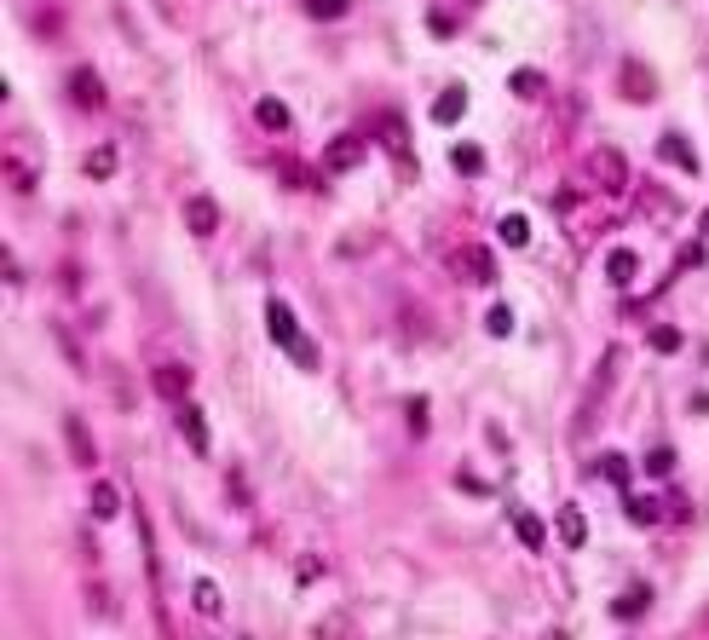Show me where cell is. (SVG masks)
Wrapping results in <instances>:
<instances>
[{
    "label": "cell",
    "mask_w": 709,
    "mask_h": 640,
    "mask_svg": "<svg viewBox=\"0 0 709 640\" xmlns=\"http://www.w3.org/2000/svg\"><path fill=\"white\" fill-rule=\"evenodd\" d=\"M116 508H121L116 485H93V513H99V520H116Z\"/></svg>",
    "instance_id": "7c38bea8"
},
{
    "label": "cell",
    "mask_w": 709,
    "mask_h": 640,
    "mask_svg": "<svg viewBox=\"0 0 709 640\" xmlns=\"http://www.w3.org/2000/svg\"><path fill=\"white\" fill-rule=\"evenodd\" d=\"M502 242H508V249H525V242H531V226H525V214H508V219H502Z\"/></svg>",
    "instance_id": "4fadbf2b"
},
{
    "label": "cell",
    "mask_w": 709,
    "mask_h": 640,
    "mask_svg": "<svg viewBox=\"0 0 709 640\" xmlns=\"http://www.w3.org/2000/svg\"><path fill=\"white\" fill-rule=\"evenodd\" d=\"M646 600H652V595H646V588H634V595H623V600H617V618H634V611H646Z\"/></svg>",
    "instance_id": "603a6c76"
},
{
    "label": "cell",
    "mask_w": 709,
    "mask_h": 640,
    "mask_svg": "<svg viewBox=\"0 0 709 640\" xmlns=\"http://www.w3.org/2000/svg\"><path fill=\"white\" fill-rule=\"evenodd\" d=\"M634 266H640V260H634V254H629V249H611V260H606V272H611V283H634Z\"/></svg>",
    "instance_id": "9c48e42d"
},
{
    "label": "cell",
    "mask_w": 709,
    "mask_h": 640,
    "mask_svg": "<svg viewBox=\"0 0 709 640\" xmlns=\"http://www.w3.org/2000/svg\"><path fill=\"white\" fill-rule=\"evenodd\" d=\"M461 110H468V98H461V87H456V93H444V98L433 104V121H456Z\"/></svg>",
    "instance_id": "9a60e30c"
},
{
    "label": "cell",
    "mask_w": 709,
    "mask_h": 640,
    "mask_svg": "<svg viewBox=\"0 0 709 640\" xmlns=\"http://www.w3.org/2000/svg\"><path fill=\"white\" fill-rule=\"evenodd\" d=\"M559 537H566V543H583V537H589V525H583L577 508H559Z\"/></svg>",
    "instance_id": "5bb4252c"
},
{
    "label": "cell",
    "mask_w": 709,
    "mask_h": 640,
    "mask_svg": "<svg viewBox=\"0 0 709 640\" xmlns=\"http://www.w3.org/2000/svg\"><path fill=\"white\" fill-rule=\"evenodd\" d=\"M185 387H191V369H174V364L156 369V392H162V398H179Z\"/></svg>",
    "instance_id": "ba28073f"
},
{
    "label": "cell",
    "mask_w": 709,
    "mask_h": 640,
    "mask_svg": "<svg viewBox=\"0 0 709 640\" xmlns=\"http://www.w3.org/2000/svg\"><path fill=\"white\" fill-rule=\"evenodd\" d=\"M64 433H69V450H76V462L87 467V462H93V439L81 433V422H76V415H69V422H64Z\"/></svg>",
    "instance_id": "8fae6325"
},
{
    "label": "cell",
    "mask_w": 709,
    "mask_h": 640,
    "mask_svg": "<svg viewBox=\"0 0 709 640\" xmlns=\"http://www.w3.org/2000/svg\"><path fill=\"white\" fill-rule=\"evenodd\" d=\"M600 467H606V479H629V467H623V456H600Z\"/></svg>",
    "instance_id": "f1b7e54d"
},
{
    "label": "cell",
    "mask_w": 709,
    "mask_h": 640,
    "mask_svg": "<svg viewBox=\"0 0 709 640\" xmlns=\"http://www.w3.org/2000/svg\"><path fill=\"white\" fill-rule=\"evenodd\" d=\"M254 116H260L265 127H289V110L277 104V98H260V104H254Z\"/></svg>",
    "instance_id": "e0dca14e"
},
{
    "label": "cell",
    "mask_w": 709,
    "mask_h": 640,
    "mask_svg": "<svg viewBox=\"0 0 709 640\" xmlns=\"http://www.w3.org/2000/svg\"><path fill=\"white\" fill-rule=\"evenodd\" d=\"M265 329H272V335L283 341V347H300V335H295V312H289L283 300H272V306H265Z\"/></svg>",
    "instance_id": "7a4b0ae2"
},
{
    "label": "cell",
    "mask_w": 709,
    "mask_h": 640,
    "mask_svg": "<svg viewBox=\"0 0 709 640\" xmlns=\"http://www.w3.org/2000/svg\"><path fill=\"white\" fill-rule=\"evenodd\" d=\"M179 427H185L191 450L202 456V450H208V427H202V410H197V404H185V410H179Z\"/></svg>",
    "instance_id": "5b68a950"
},
{
    "label": "cell",
    "mask_w": 709,
    "mask_h": 640,
    "mask_svg": "<svg viewBox=\"0 0 709 640\" xmlns=\"http://www.w3.org/2000/svg\"><path fill=\"white\" fill-rule=\"evenodd\" d=\"M519 537H525V548H542V520H536V513H519Z\"/></svg>",
    "instance_id": "ac0fdd59"
},
{
    "label": "cell",
    "mask_w": 709,
    "mask_h": 640,
    "mask_svg": "<svg viewBox=\"0 0 709 640\" xmlns=\"http://www.w3.org/2000/svg\"><path fill=\"white\" fill-rule=\"evenodd\" d=\"M646 467H652V473H669V467H675V450H652Z\"/></svg>",
    "instance_id": "484cf974"
},
{
    "label": "cell",
    "mask_w": 709,
    "mask_h": 640,
    "mask_svg": "<svg viewBox=\"0 0 709 640\" xmlns=\"http://www.w3.org/2000/svg\"><path fill=\"white\" fill-rule=\"evenodd\" d=\"M485 329H491V335H513V312H508V306H491Z\"/></svg>",
    "instance_id": "44dd1931"
},
{
    "label": "cell",
    "mask_w": 709,
    "mask_h": 640,
    "mask_svg": "<svg viewBox=\"0 0 709 640\" xmlns=\"http://www.w3.org/2000/svg\"><path fill=\"white\" fill-rule=\"evenodd\" d=\"M69 98H76V104H99V76H93V70H76V76H69Z\"/></svg>",
    "instance_id": "52a82bcc"
},
{
    "label": "cell",
    "mask_w": 709,
    "mask_h": 640,
    "mask_svg": "<svg viewBox=\"0 0 709 640\" xmlns=\"http://www.w3.org/2000/svg\"><path fill=\"white\" fill-rule=\"evenodd\" d=\"M323 162L335 168V174H346V168H358V162H363V139H335V144H329V151H323Z\"/></svg>",
    "instance_id": "3957f363"
},
{
    "label": "cell",
    "mask_w": 709,
    "mask_h": 640,
    "mask_svg": "<svg viewBox=\"0 0 709 640\" xmlns=\"http://www.w3.org/2000/svg\"><path fill=\"white\" fill-rule=\"evenodd\" d=\"M513 93H519V98H536V93H542V76H536V70H519V76H513Z\"/></svg>",
    "instance_id": "ffe728a7"
},
{
    "label": "cell",
    "mask_w": 709,
    "mask_h": 640,
    "mask_svg": "<svg viewBox=\"0 0 709 640\" xmlns=\"http://www.w3.org/2000/svg\"><path fill=\"white\" fill-rule=\"evenodd\" d=\"M652 347H657V352H675V347H680V335H675V329H657Z\"/></svg>",
    "instance_id": "83f0119b"
},
{
    "label": "cell",
    "mask_w": 709,
    "mask_h": 640,
    "mask_svg": "<svg viewBox=\"0 0 709 640\" xmlns=\"http://www.w3.org/2000/svg\"><path fill=\"white\" fill-rule=\"evenodd\" d=\"M306 6L323 12V18H340V12H346V0H306Z\"/></svg>",
    "instance_id": "4316f807"
},
{
    "label": "cell",
    "mask_w": 709,
    "mask_h": 640,
    "mask_svg": "<svg viewBox=\"0 0 709 640\" xmlns=\"http://www.w3.org/2000/svg\"><path fill=\"white\" fill-rule=\"evenodd\" d=\"M317 640H352V629L340 618H323V623H317Z\"/></svg>",
    "instance_id": "cb8c5ba5"
},
{
    "label": "cell",
    "mask_w": 709,
    "mask_h": 640,
    "mask_svg": "<svg viewBox=\"0 0 709 640\" xmlns=\"http://www.w3.org/2000/svg\"><path fill=\"white\" fill-rule=\"evenodd\" d=\"M197 606L208 611V618H214V611H219V588H214V583H197Z\"/></svg>",
    "instance_id": "d4e9b609"
},
{
    "label": "cell",
    "mask_w": 709,
    "mask_h": 640,
    "mask_svg": "<svg viewBox=\"0 0 709 640\" xmlns=\"http://www.w3.org/2000/svg\"><path fill=\"white\" fill-rule=\"evenodd\" d=\"M450 266L468 272V283H491L496 277V266H491V254H485V249H456V260H450Z\"/></svg>",
    "instance_id": "6da1fadb"
},
{
    "label": "cell",
    "mask_w": 709,
    "mask_h": 640,
    "mask_svg": "<svg viewBox=\"0 0 709 640\" xmlns=\"http://www.w3.org/2000/svg\"><path fill=\"white\" fill-rule=\"evenodd\" d=\"M87 174H93V179H110V174H116V151H110V144H99V151L87 156Z\"/></svg>",
    "instance_id": "2e32d148"
},
{
    "label": "cell",
    "mask_w": 709,
    "mask_h": 640,
    "mask_svg": "<svg viewBox=\"0 0 709 640\" xmlns=\"http://www.w3.org/2000/svg\"><path fill=\"white\" fill-rule=\"evenodd\" d=\"M629 520H634V525H652V520H657V502L634 496V502H629Z\"/></svg>",
    "instance_id": "7402d4cb"
},
{
    "label": "cell",
    "mask_w": 709,
    "mask_h": 640,
    "mask_svg": "<svg viewBox=\"0 0 709 640\" xmlns=\"http://www.w3.org/2000/svg\"><path fill=\"white\" fill-rule=\"evenodd\" d=\"M657 151H664V162H675V168H698V156H692V144H680V133H664V144H657Z\"/></svg>",
    "instance_id": "8992f818"
},
{
    "label": "cell",
    "mask_w": 709,
    "mask_h": 640,
    "mask_svg": "<svg viewBox=\"0 0 709 640\" xmlns=\"http://www.w3.org/2000/svg\"><path fill=\"white\" fill-rule=\"evenodd\" d=\"M594 168H600V179L611 185V191L623 185V156H617V151H594Z\"/></svg>",
    "instance_id": "30bf717a"
},
{
    "label": "cell",
    "mask_w": 709,
    "mask_h": 640,
    "mask_svg": "<svg viewBox=\"0 0 709 640\" xmlns=\"http://www.w3.org/2000/svg\"><path fill=\"white\" fill-rule=\"evenodd\" d=\"M185 219H191V231H197V237H208V231L219 226V208L208 202V196H191V208H185Z\"/></svg>",
    "instance_id": "277c9868"
},
{
    "label": "cell",
    "mask_w": 709,
    "mask_h": 640,
    "mask_svg": "<svg viewBox=\"0 0 709 640\" xmlns=\"http://www.w3.org/2000/svg\"><path fill=\"white\" fill-rule=\"evenodd\" d=\"M450 162H456L461 174H479V168H485V156L473 151V144H461V151H450Z\"/></svg>",
    "instance_id": "d6986e66"
}]
</instances>
